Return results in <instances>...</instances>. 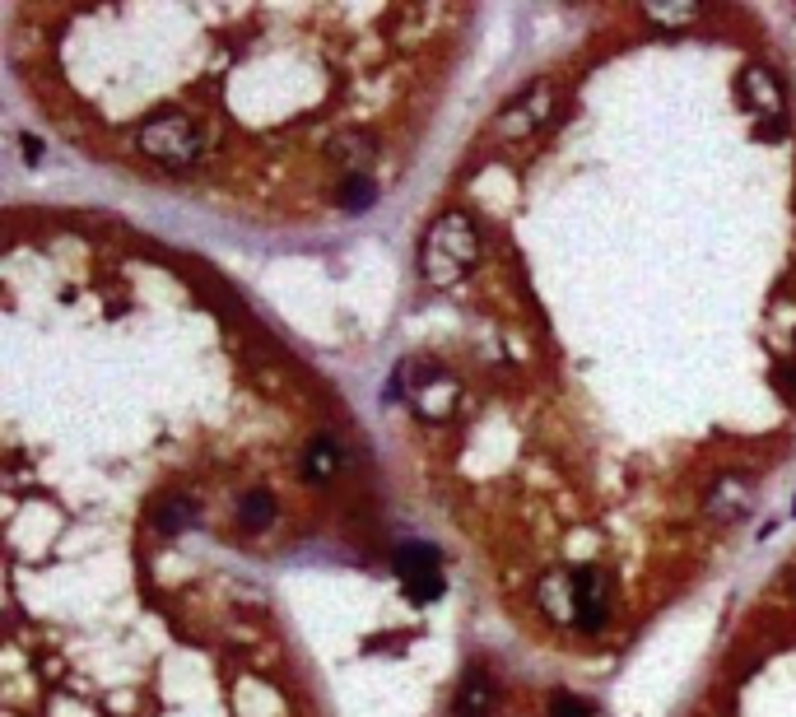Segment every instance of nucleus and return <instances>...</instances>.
<instances>
[{"label":"nucleus","mask_w":796,"mask_h":717,"mask_svg":"<svg viewBox=\"0 0 796 717\" xmlns=\"http://www.w3.org/2000/svg\"><path fill=\"white\" fill-rule=\"evenodd\" d=\"M135 149L163 173H191L215 149V136L191 112H163V117H149L135 126Z\"/></svg>","instance_id":"1"},{"label":"nucleus","mask_w":796,"mask_h":717,"mask_svg":"<svg viewBox=\"0 0 796 717\" xmlns=\"http://www.w3.org/2000/svg\"><path fill=\"white\" fill-rule=\"evenodd\" d=\"M475 261H480V233H475L471 215L447 210L433 219L424 243H419V275L433 289H452L475 271Z\"/></svg>","instance_id":"2"},{"label":"nucleus","mask_w":796,"mask_h":717,"mask_svg":"<svg viewBox=\"0 0 796 717\" xmlns=\"http://www.w3.org/2000/svg\"><path fill=\"white\" fill-rule=\"evenodd\" d=\"M559 103H564V84L536 80L531 89H522V94L494 117V140H503V145H522V140H531L540 126L554 122Z\"/></svg>","instance_id":"3"},{"label":"nucleus","mask_w":796,"mask_h":717,"mask_svg":"<svg viewBox=\"0 0 796 717\" xmlns=\"http://www.w3.org/2000/svg\"><path fill=\"white\" fill-rule=\"evenodd\" d=\"M573 582V624L582 634H601L610 624V606H615V582L601 564H578L568 573Z\"/></svg>","instance_id":"4"},{"label":"nucleus","mask_w":796,"mask_h":717,"mask_svg":"<svg viewBox=\"0 0 796 717\" xmlns=\"http://www.w3.org/2000/svg\"><path fill=\"white\" fill-rule=\"evenodd\" d=\"M396 573H401L405 592L415 601H433L443 596V564H438V550L433 545H401L396 550Z\"/></svg>","instance_id":"5"},{"label":"nucleus","mask_w":796,"mask_h":717,"mask_svg":"<svg viewBox=\"0 0 796 717\" xmlns=\"http://www.w3.org/2000/svg\"><path fill=\"white\" fill-rule=\"evenodd\" d=\"M373 154H378V145H373V136H364V131H336V136L326 140V159L336 163L345 177H368V163H373Z\"/></svg>","instance_id":"6"},{"label":"nucleus","mask_w":796,"mask_h":717,"mask_svg":"<svg viewBox=\"0 0 796 717\" xmlns=\"http://www.w3.org/2000/svg\"><path fill=\"white\" fill-rule=\"evenodd\" d=\"M736 89H741L750 112H759V117H783V84H778V75L755 66V70H745Z\"/></svg>","instance_id":"7"},{"label":"nucleus","mask_w":796,"mask_h":717,"mask_svg":"<svg viewBox=\"0 0 796 717\" xmlns=\"http://www.w3.org/2000/svg\"><path fill=\"white\" fill-rule=\"evenodd\" d=\"M340 466H345V447H340V438H331V433H317V438L303 447V475H308L312 485H331L340 475Z\"/></svg>","instance_id":"8"},{"label":"nucleus","mask_w":796,"mask_h":717,"mask_svg":"<svg viewBox=\"0 0 796 717\" xmlns=\"http://www.w3.org/2000/svg\"><path fill=\"white\" fill-rule=\"evenodd\" d=\"M745 508H750V480H741V475H722L708 489V517H717V522H736V517H745Z\"/></svg>","instance_id":"9"},{"label":"nucleus","mask_w":796,"mask_h":717,"mask_svg":"<svg viewBox=\"0 0 796 717\" xmlns=\"http://www.w3.org/2000/svg\"><path fill=\"white\" fill-rule=\"evenodd\" d=\"M494 699H499V685H494V676L489 671H466V680H461L457 690V717H489V708H494Z\"/></svg>","instance_id":"10"},{"label":"nucleus","mask_w":796,"mask_h":717,"mask_svg":"<svg viewBox=\"0 0 796 717\" xmlns=\"http://www.w3.org/2000/svg\"><path fill=\"white\" fill-rule=\"evenodd\" d=\"M457 396H461L457 382L447 378V373H438V378L415 396V415H419V420H429V424H443L447 415L457 410Z\"/></svg>","instance_id":"11"},{"label":"nucleus","mask_w":796,"mask_h":717,"mask_svg":"<svg viewBox=\"0 0 796 717\" xmlns=\"http://www.w3.org/2000/svg\"><path fill=\"white\" fill-rule=\"evenodd\" d=\"M196 517H201V503L187 499V494H168V499L154 503V527L163 536H177V531L196 527Z\"/></svg>","instance_id":"12"},{"label":"nucleus","mask_w":796,"mask_h":717,"mask_svg":"<svg viewBox=\"0 0 796 717\" xmlns=\"http://www.w3.org/2000/svg\"><path fill=\"white\" fill-rule=\"evenodd\" d=\"M275 513H280V503H275L270 489H247L243 499H238V522L247 531H266L275 522Z\"/></svg>","instance_id":"13"},{"label":"nucleus","mask_w":796,"mask_h":717,"mask_svg":"<svg viewBox=\"0 0 796 717\" xmlns=\"http://www.w3.org/2000/svg\"><path fill=\"white\" fill-rule=\"evenodd\" d=\"M340 205L350 210V215H364L378 205V182L373 177H345L340 182Z\"/></svg>","instance_id":"14"},{"label":"nucleus","mask_w":796,"mask_h":717,"mask_svg":"<svg viewBox=\"0 0 796 717\" xmlns=\"http://www.w3.org/2000/svg\"><path fill=\"white\" fill-rule=\"evenodd\" d=\"M540 610H545L550 620H559V610L573 615V582L559 578V573H550V578L540 582Z\"/></svg>","instance_id":"15"},{"label":"nucleus","mask_w":796,"mask_h":717,"mask_svg":"<svg viewBox=\"0 0 796 717\" xmlns=\"http://www.w3.org/2000/svg\"><path fill=\"white\" fill-rule=\"evenodd\" d=\"M550 717H592V708L582 704L578 694H554V699H550Z\"/></svg>","instance_id":"16"},{"label":"nucleus","mask_w":796,"mask_h":717,"mask_svg":"<svg viewBox=\"0 0 796 717\" xmlns=\"http://www.w3.org/2000/svg\"><path fill=\"white\" fill-rule=\"evenodd\" d=\"M787 136V117H759L755 122V140H783Z\"/></svg>","instance_id":"17"},{"label":"nucleus","mask_w":796,"mask_h":717,"mask_svg":"<svg viewBox=\"0 0 796 717\" xmlns=\"http://www.w3.org/2000/svg\"><path fill=\"white\" fill-rule=\"evenodd\" d=\"M657 24H689V19H699V10H689V5H675V10H652Z\"/></svg>","instance_id":"18"},{"label":"nucleus","mask_w":796,"mask_h":717,"mask_svg":"<svg viewBox=\"0 0 796 717\" xmlns=\"http://www.w3.org/2000/svg\"><path fill=\"white\" fill-rule=\"evenodd\" d=\"M778 392H783L787 401H796V364H783V368H778Z\"/></svg>","instance_id":"19"},{"label":"nucleus","mask_w":796,"mask_h":717,"mask_svg":"<svg viewBox=\"0 0 796 717\" xmlns=\"http://www.w3.org/2000/svg\"><path fill=\"white\" fill-rule=\"evenodd\" d=\"M38 154H42V145H38L33 136H24V159H28V163H38Z\"/></svg>","instance_id":"20"}]
</instances>
